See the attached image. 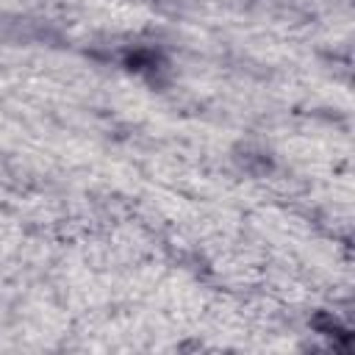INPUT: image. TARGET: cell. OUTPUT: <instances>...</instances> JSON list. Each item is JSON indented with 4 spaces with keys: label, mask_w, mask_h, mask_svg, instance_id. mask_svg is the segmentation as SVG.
Wrapping results in <instances>:
<instances>
[{
    "label": "cell",
    "mask_w": 355,
    "mask_h": 355,
    "mask_svg": "<svg viewBox=\"0 0 355 355\" xmlns=\"http://www.w3.org/2000/svg\"><path fill=\"white\" fill-rule=\"evenodd\" d=\"M236 161H239V166L244 169V172H250V175H266L269 169H272V161H269V155L266 153H258V150H244L241 155H236Z\"/></svg>",
    "instance_id": "obj_3"
},
{
    "label": "cell",
    "mask_w": 355,
    "mask_h": 355,
    "mask_svg": "<svg viewBox=\"0 0 355 355\" xmlns=\"http://www.w3.org/2000/svg\"><path fill=\"white\" fill-rule=\"evenodd\" d=\"M125 64H128L130 69H136V72H158V69L164 67L161 55H158L155 50H147V47H139V50L128 53Z\"/></svg>",
    "instance_id": "obj_2"
},
{
    "label": "cell",
    "mask_w": 355,
    "mask_h": 355,
    "mask_svg": "<svg viewBox=\"0 0 355 355\" xmlns=\"http://www.w3.org/2000/svg\"><path fill=\"white\" fill-rule=\"evenodd\" d=\"M311 327H313L316 333L330 336L333 341H338V347H341V349H349V344H352L349 330H347V327H341V324H338V319H336L333 313H324V311L313 313V316H311Z\"/></svg>",
    "instance_id": "obj_1"
}]
</instances>
